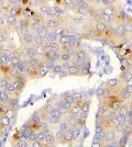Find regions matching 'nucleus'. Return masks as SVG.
Listing matches in <instances>:
<instances>
[{
	"instance_id": "c03bdc74",
	"label": "nucleus",
	"mask_w": 132,
	"mask_h": 147,
	"mask_svg": "<svg viewBox=\"0 0 132 147\" xmlns=\"http://www.w3.org/2000/svg\"><path fill=\"white\" fill-rule=\"evenodd\" d=\"M13 144H16L18 147H29L30 145H29V142L26 141V140H24V138H20V140H18V141L16 142V143H13Z\"/></svg>"
},
{
	"instance_id": "6ab92c4d",
	"label": "nucleus",
	"mask_w": 132,
	"mask_h": 147,
	"mask_svg": "<svg viewBox=\"0 0 132 147\" xmlns=\"http://www.w3.org/2000/svg\"><path fill=\"white\" fill-rule=\"evenodd\" d=\"M10 123H11V120L9 117H7L5 114L0 115V129L1 131H7V129L10 126Z\"/></svg>"
},
{
	"instance_id": "4468645a",
	"label": "nucleus",
	"mask_w": 132,
	"mask_h": 147,
	"mask_svg": "<svg viewBox=\"0 0 132 147\" xmlns=\"http://www.w3.org/2000/svg\"><path fill=\"white\" fill-rule=\"evenodd\" d=\"M21 132V136H22V138H24L28 142H32L35 140V132L31 129L30 127H28V129H23V131H20Z\"/></svg>"
},
{
	"instance_id": "4d7b16f0",
	"label": "nucleus",
	"mask_w": 132,
	"mask_h": 147,
	"mask_svg": "<svg viewBox=\"0 0 132 147\" xmlns=\"http://www.w3.org/2000/svg\"><path fill=\"white\" fill-rule=\"evenodd\" d=\"M129 124H130V126H131V127H132V120H131V121H130V122H129Z\"/></svg>"
},
{
	"instance_id": "a19ab883",
	"label": "nucleus",
	"mask_w": 132,
	"mask_h": 147,
	"mask_svg": "<svg viewBox=\"0 0 132 147\" xmlns=\"http://www.w3.org/2000/svg\"><path fill=\"white\" fill-rule=\"evenodd\" d=\"M90 99H85L82 102V111L86 112V113H89V110H90Z\"/></svg>"
},
{
	"instance_id": "f704fd0d",
	"label": "nucleus",
	"mask_w": 132,
	"mask_h": 147,
	"mask_svg": "<svg viewBox=\"0 0 132 147\" xmlns=\"http://www.w3.org/2000/svg\"><path fill=\"white\" fill-rule=\"evenodd\" d=\"M61 6L65 8L66 10H73V8H74V0H62Z\"/></svg>"
},
{
	"instance_id": "f257e3e1",
	"label": "nucleus",
	"mask_w": 132,
	"mask_h": 147,
	"mask_svg": "<svg viewBox=\"0 0 132 147\" xmlns=\"http://www.w3.org/2000/svg\"><path fill=\"white\" fill-rule=\"evenodd\" d=\"M118 10V2H114L112 5H107L102 7L101 9V17L105 22L108 24H113L114 23V17Z\"/></svg>"
},
{
	"instance_id": "c756f323",
	"label": "nucleus",
	"mask_w": 132,
	"mask_h": 147,
	"mask_svg": "<svg viewBox=\"0 0 132 147\" xmlns=\"http://www.w3.org/2000/svg\"><path fill=\"white\" fill-rule=\"evenodd\" d=\"M47 32H49V29L45 26V24H41L40 25V28H39L38 30H37V32H35V34L37 35H39L40 37H43V38H45L46 37V35H47Z\"/></svg>"
},
{
	"instance_id": "473e14b6",
	"label": "nucleus",
	"mask_w": 132,
	"mask_h": 147,
	"mask_svg": "<svg viewBox=\"0 0 132 147\" xmlns=\"http://www.w3.org/2000/svg\"><path fill=\"white\" fill-rule=\"evenodd\" d=\"M46 41H49V42H55L58 40V36L56 35V33H55V31L54 30H49L47 32V35H46Z\"/></svg>"
},
{
	"instance_id": "f8f14e48",
	"label": "nucleus",
	"mask_w": 132,
	"mask_h": 147,
	"mask_svg": "<svg viewBox=\"0 0 132 147\" xmlns=\"http://www.w3.org/2000/svg\"><path fill=\"white\" fill-rule=\"evenodd\" d=\"M74 142V138H73V133H72V129H69L67 131H65L63 134V137L60 142V144L62 145H72Z\"/></svg>"
},
{
	"instance_id": "052dcab7",
	"label": "nucleus",
	"mask_w": 132,
	"mask_h": 147,
	"mask_svg": "<svg viewBox=\"0 0 132 147\" xmlns=\"http://www.w3.org/2000/svg\"><path fill=\"white\" fill-rule=\"evenodd\" d=\"M12 147H18V146H17L16 144H12Z\"/></svg>"
},
{
	"instance_id": "2f4dec72",
	"label": "nucleus",
	"mask_w": 132,
	"mask_h": 147,
	"mask_svg": "<svg viewBox=\"0 0 132 147\" xmlns=\"http://www.w3.org/2000/svg\"><path fill=\"white\" fill-rule=\"evenodd\" d=\"M105 93H106V87L104 86V84L98 87L96 89V91H95V94L98 99H101L102 97H105Z\"/></svg>"
},
{
	"instance_id": "a18cd8bd",
	"label": "nucleus",
	"mask_w": 132,
	"mask_h": 147,
	"mask_svg": "<svg viewBox=\"0 0 132 147\" xmlns=\"http://www.w3.org/2000/svg\"><path fill=\"white\" fill-rule=\"evenodd\" d=\"M128 110H129V108H128V105H127L125 102H123V104L121 105L119 108V110L117 111L118 113H119L120 115H122V117H126V114H127V112H128Z\"/></svg>"
},
{
	"instance_id": "72a5a7b5",
	"label": "nucleus",
	"mask_w": 132,
	"mask_h": 147,
	"mask_svg": "<svg viewBox=\"0 0 132 147\" xmlns=\"http://www.w3.org/2000/svg\"><path fill=\"white\" fill-rule=\"evenodd\" d=\"M70 129V125H69V123L65 120V119H62V121L58 123V129L60 131H62V132H65V131H67V129Z\"/></svg>"
},
{
	"instance_id": "680f3d73",
	"label": "nucleus",
	"mask_w": 132,
	"mask_h": 147,
	"mask_svg": "<svg viewBox=\"0 0 132 147\" xmlns=\"http://www.w3.org/2000/svg\"><path fill=\"white\" fill-rule=\"evenodd\" d=\"M79 147H85V146H84V145H81V146H79Z\"/></svg>"
},
{
	"instance_id": "9d476101",
	"label": "nucleus",
	"mask_w": 132,
	"mask_h": 147,
	"mask_svg": "<svg viewBox=\"0 0 132 147\" xmlns=\"http://www.w3.org/2000/svg\"><path fill=\"white\" fill-rule=\"evenodd\" d=\"M34 34L33 32H28L25 35L20 37L21 45H34Z\"/></svg>"
},
{
	"instance_id": "6e6552de",
	"label": "nucleus",
	"mask_w": 132,
	"mask_h": 147,
	"mask_svg": "<svg viewBox=\"0 0 132 147\" xmlns=\"http://www.w3.org/2000/svg\"><path fill=\"white\" fill-rule=\"evenodd\" d=\"M110 112V109L107 104L105 103L102 100H99V105H98V111H97V114H96V117L98 119H102L107 115L108 113Z\"/></svg>"
},
{
	"instance_id": "79ce46f5",
	"label": "nucleus",
	"mask_w": 132,
	"mask_h": 147,
	"mask_svg": "<svg viewBox=\"0 0 132 147\" xmlns=\"http://www.w3.org/2000/svg\"><path fill=\"white\" fill-rule=\"evenodd\" d=\"M128 141H129V138H128L127 136L121 135V136H120V138L117 141V143H118V146H119V147H127V145H128Z\"/></svg>"
},
{
	"instance_id": "412c9836",
	"label": "nucleus",
	"mask_w": 132,
	"mask_h": 147,
	"mask_svg": "<svg viewBox=\"0 0 132 147\" xmlns=\"http://www.w3.org/2000/svg\"><path fill=\"white\" fill-rule=\"evenodd\" d=\"M6 104L8 105V108H10L12 110H16L18 108V105H19V98L18 97H14V96H11L10 99H9V101Z\"/></svg>"
},
{
	"instance_id": "cd10ccee",
	"label": "nucleus",
	"mask_w": 132,
	"mask_h": 147,
	"mask_svg": "<svg viewBox=\"0 0 132 147\" xmlns=\"http://www.w3.org/2000/svg\"><path fill=\"white\" fill-rule=\"evenodd\" d=\"M34 51H35V56H38L40 58H42L45 54V49H44L43 44H35L34 45Z\"/></svg>"
},
{
	"instance_id": "6e6d98bb",
	"label": "nucleus",
	"mask_w": 132,
	"mask_h": 147,
	"mask_svg": "<svg viewBox=\"0 0 132 147\" xmlns=\"http://www.w3.org/2000/svg\"><path fill=\"white\" fill-rule=\"evenodd\" d=\"M90 147H102V145H101V143H98V142H93Z\"/></svg>"
},
{
	"instance_id": "e433bc0d",
	"label": "nucleus",
	"mask_w": 132,
	"mask_h": 147,
	"mask_svg": "<svg viewBox=\"0 0 132 147\" xmlns=\"http://www.w3.org/2000/svg\"><path fill=\"white\" fill-rule=\"evenodd\" d=\"M26 66H28V65H26V61H25V59H23V58H20L19 63H18V65H17L16 67L19 69V71L21 74H24Z\"/></svg>"
},
{
	"instance_id": "b1692460",
	"label": "nucleus",
	"mask_w": 132,
	"mask_h": 147,
	"mask_svg": "<svg viewBox=\"0 0 132 147\" xmlns=\"http://www.w3.org/2000/svg\"><path fill=\"white\" fill-rule=\"evenodd\" d=\"M51 132L50 127H47V129H39L35 132V140H38V141H43L44 137L46 136V134Z\"/></svg>"
},
{
	"instance_id": "7ed1b4c3",
	"label": "nucleus",
	"mask_w": 132,
	"mask_h": 147,
	"mask_svg": "<svg viewBox=\"0 0 132 147\" xmlns=\"http://www.w3.org/2000/svg\"><path fill=\"white\" fill-rule=\"evenodd\" d=\"M44 24H45V26H46L49 30H55L58 26H62V25L65 26V19H61V18L45 19Z\"/></svg>"
},
{
	"instance_id": "4be33fe9",
	"label": "nucleus",
	"mask_w": 132,
	"mask_h": 147,
	"mask_svg": "<svg viewBox=\"0 0 132 147\" xmlns=\"http://www.w3.org/2000/svg\"><path fill=\"white\" fill-rule=\"evenodd\" d=\"M12 78L9 75H3L0 78V89H6L7 87L9 86V84L11 82Z\"/></svg>"
},
{
	"instance_id": "0e129e2a",
	"label": "nucleus",
	"mask_w": 132,
	"mask_h": 147,
	"mask_svg": "<svg viewBox=\"0 0 132 147\" xmlns=\"http://www.w3.org/2000/svg\"><path fill=\"white\" fill-rule=\"evenodd\" d=\"M29 147H31V146H29Z\"/></svg>"
},
{
	"instance_id": "3c124183",
	"label": "nucleus",
	"mask_w": 132,
	"mask_h": 147,
	"mask_svg": "<svg viewBox=\"0 0 132 147\" xmlns=\"http://www.w3.org/2000/svg\"><path fill=\"white\" fill-rule=\"evenodd\" d=\"M125 120H126L125 122H130L132 120V109H129V110H128L126 117H125Z\"/></svg>"
},
{
	"instance_id": "1a4fd4ad",
	"label": "nucleus",
	"mask_w": 132,
	"mask_h": 147,
	"mask_svg": "<svg viewBox=\"0 0 132 147\" xmlns=\"http://www.w3.org/2000/svg\"><path fill=\"white\" fill-rule=\"evenodd\" d=\"M117 140V133L113 127L105 129V136H104V142L105 143H111V142Z\"/></svg>"
},
{
	"instance_id": "39448f33",
	"label": "nucleus",
	"mask_w": 132,
	"mask_h": 147,
	"mask_svg": "<svg viewBox=\"0 0 132 147\" xmlns=\"http://www.w3.org/2000/svg\"><path fill=\"white\" fill-rule=\"evenodd\" d=\"M108 26H109V24H108L107 22H105L104 20H98V21H95L94 30L98 36H101V35L106 32V30L108 29Z\"/></svg>"
},
{
	"instance_id": "864d4df0",
	"label": "nucleus",
	"mask_w": 132,
	"mask_h": 147,
	"mask_svg": "<svg viewBox=\"0 0 132 147\" xmlns=\"http://www.w3.org/2000/svg\"><path fill=\"white\" fill-rule=\"evenodd\" d=\"M7 3H9L10 6H13V5H18V3H22V0H7Z\"/></svg>"
},
{
	"instance_id": "8fccbe9b",
	"label": "nucleus",
	"mask_w": 132,
	"mask_h": 147,
	"mask_svg": "<svg viewBox=\"0 0 132 147\" xmlns=\"http://www.w3.org/2000/svg\"><path fill=\"white\" fill-rule=\"evenodd\" d=\"M63 69L64 68L62 67V64H55V65H54V67H53V69H52V71L58 75V74L61 73Z\"/></svg>"
},
{
	"instance_id": "49530a36",
	"label": "nucleus",
	"mask_w": 132,
	"mask_h": 147,
	"mask_svg": "<svg viewBox=\"0 0 132 147\" xmlns=\"http://www.w3.org/2000/svg\"><path fill=\"white\" fill-rule=\"evenodd\" d=\"M50 43H51L50 51H52V52L61 51V44L58 43V41H55V42H50Z\"/></svg>"
},
{
	"instance_id": "5fc2aeb1",
	"label": "nucleus",
	"mask_w": 132,
	"mask_h": 147,
	"mask_svg": "<svg viewBox=\"0 0 132 147\" xmlns=\"http://www.w3.org/2000/svg\"><path fill=\"white\" fill-rule=\"evenodd\" d=\"M125 88L127 89V91L130 92L132 94V82H130V84H127V85H125Z\"/></svg>"
},
{
	"instance_id": "a211bd4d",
	"label": "nucleus",
	"mask_w": 132,
	"mask_h": 147,
	"mask_svg": "<svg viewBox=\"0 0 132 147\" xmlns=\"http://www.w3.org/2000/svg\"><path fill=\"white\" fill-rule=\"evenodd\" d=\"M50 71L51 70L47 68V66L44 64V61H43V63L38 67V79H40V78H44Z\"/></svg>"
},
{
	"instance_id": "c85d7f7f",
	"label": "nucleus",
	"mask_w": 132,
	"mask_h": 147,
	"mask_svg": "<svg viewBox=\"0 0 132 147\" xmlns=\"http://www.w3.org/2000/svg\"><path fill=\"white\" fill-rule=\"evenodd\" d=\"M84 127H82L81 125H78V124H76L74 126H72L70 129H72V133H73V138H74V141L78 138V136L82 134V129Z\"/></svg>"
},
{
	"instance_id": "393cba45",
	"label": "nucleus",
	"mask_w": 132,
	"mask_h": 147,
	"mask_svg": "<svg viewBox=\"0 0 132 147\" xmlns=\"http://www.w3.org/2000/svg\"><path fill=\"white\" fill-rule=\"evenodd\" d=\"M81 111H82V102H75L74 104L70 105V109H69L68 113L74 114V115H77Z\"/></svg>"
},
{
	"instance_id": "bf43d9fd",
	"label": "nucleus",
	"mask_w": 132,
	"mask_h": 147,
	"mask_svg": "<svg viewBox=\"0 0 132 147\" xmlns=\"http://www.w3.org/2000/svg\"><path fill=\"white\" fill-rule=\"evenodd\" d=\"M47 1H50V0H42V2H47Z\"/></svg>"
},
{
	"instance_id": "7c9ffc66",
	"label": "nucleus",
	"mask_w": 132,
	"mask_h": 147,
	"mask_svg": "<svg viewBox=\"0 0 132 147\" xmlns=\"http://www.w3.org/2000/svg\"><path fill=\"white\" fill-rule=\"evenodd\" d=\"M10 97H11V96H10L5 89H0V102H1V103L6 104L7 102L9 101Z\"/></svg>"
},
{
	"instance_id": "58836bf2",
	"label": "nucleus",
	"mask_w": 132,
	"mask_h": 147,
	"mask_svg": "<svg viewBox=\"0 0 132 147\" xmlns=\"http://www.w3.org/2000/svg\"><path fill=\"white\" fill-rule=\"evenodd\" d=\"M13 54V51L11 49H9L8 46L5 45V47L1 49V52H0V55L5 56V57H8V58H10Z\"/></svg>"
},
{
	"instance_id": "0eeeda50",
	"label": "nucleus",
	"mask_w": 132,
	"mask_h": 147,
	"mask_svg": "<svg viewBox=\"0 0 132 147\" xmlns=\"http://www.w3.org/2000/svg\"><path fill=\"white\" fill-rule=\"evenodd\" d=\"M41 143H42V147H56L57 145V142L55 140V135L53 134L52 132H49Z\"/></svg>"
},
{
	"instance_id": "603ef678",
	"label": "nucleus",
	"mask_w": 132,
	"mask_h": 147,
	"mask_svg": "<svg viewBox=\"0 0 132 147\" xmlns=\"http://www.w3.org/2000/svg\"><path fill=\"white\" fill-rule=\"evenodd\" d=\"M31 147H42V143H41V141L34 140L31 142Z\"/></svg>"
},
{
	"instance_id": "09e8293b",
	"label": "nucleus",
	"mask_w": 132,
	"mask_h": 147,
	"mask_svg": "<svg viewBox=\"0 0 132 147\" xmlns=\"http://www.w3.org/2000/svg\"><path fill=\"white\" fill-rule=\"evenodd\" d=\"M10 68H11L10 65H1V66H0V70H1L2 75H9Z\"/></svg>"
},
{
	"instance_id": "de8ad7c7",
	"label": "nucleus",
	"mask_w": 132,
	"mask_h": 147,
	"mask_svg": "<svg viewBox=\"0 0 132 147\" xmlns=\"http://www.w3.org/2000/svg\"><path fill=\"white\" fill-rule=\"evenodd\" d=\"M114 121L118 123V124H125V117H122V115H120L119 113L116 111V115H114Z\"/></svg>"
},
{
	"instance_id": "f03ea898",
	"label": "nucleus",
	"mask_w": 132,
	"mask_h": 147,
	"mask_svg": "<svg viewBox=\"0 0 132 147\" xmlns=\"http://www.w3.org/2000/svg\"><path fill=\"white\" fill-rule=\"evenodd\" d=\"M99 100H102L109 107V109L112 111H118L119 108L123 104V101L122 99L120 98L117 93H109V94H106L105 97H102Z\"/></svg>"
},
{
	"instance_id": "c9c22d12",
	"label": "nucleus",
	"mask_w": 132,
	"mask_h": 147,
	"mask_svg": "<svg viewBox=\"0 0 132 147\" xmlns=\"http://www.w3.org/2000/svg\"><path fill=\"white\" fill-rule=\"evenodd\" d=\"M73 58V56L66 53V52H61V55H60V61L61 63H67V61H70Z\"/></svg>"
},
{
	"instance_id": "f3484780",
	"label": "nucleus",
	"mask_w": 132,
	"mask_h": 147,
	"mask_svg": "<svg viewBox=\"0 0 132 147\" xmlns=\"http://www.w3.org/2000/svg\"><path fill=\"white\" fill-rule=\"evenodd\" d=\"M118 96L122 99V101H123V102L130 101V100H131V98H132V94L130 93V92L127 91V89L125 88V86H122L121 88H120L119 92H118Z\"/></svg>"
},
{
	"instance_id": "2eb2a0df",
	"label": "nucleus",
	"mask_w": 132,
	"mask_h": 147,
	"mask_svg": "<svg viewBox=\"0 0 132 147\" xmlns=\"http://www.w3.org/2000/svg\"><path fill=\"white\" fill-rule=\"evenodd\" d=\"M25 75L29 79H38V67L28 65L25 68Z\"/></svg>"
},
{
	"instance_id": "a878e982",
	"label": "nucleus",
	"mask_w": 132,
	"mask_h": 147,
	"mask_svg": "<svg viewBox=\"0 0 132 147\" xmlns=\"http://www.w3.org/2000/svg\"><path fill=\"white\" fill-rule=\"evenodd\" d=\"M73 91H69V92H66V93H63V94H61L60 96V98L63 99L64 101H66L67 103L69 104H74L75 103V99L73 98Z\"/></svg>"
},
{
	"instance_id": "20e7f679",
	"label": "nucleus",
	"mask_w": 132,
	"mask_h": 147,
	"mask_svg": "<svg viewBox=\"0 0 132 147\" xmlns=\"http://www.w3.org/2000/svg\"><path fill=\"white\" fill-rule=\"evenodd\" d=\"M62 119H63V115L60 113V111L57 110L56 108L47 114V123L49 124H58L62 121Z\"/></svg>"
},
{
	"instance_id": "13d9d810",
	"label": "nucleus",
	"mask_w": 132,
	"mask_h": 147,
	"mask_svg": "<svg viewBox=\"0 0 132 147\" xmlns=\"http://www.w3.org/2000/svg\"><path fill=\"white\" fill-rule=\"evenodd\" d=\"M2 76H3V75H2V73H1V70H0V78H1Z\"/></svg>"
},
{
	"instance_id": "423d86ee",
	"label": "nucleus",
	"mask_w": 132,
	"mask_h": 147,
	"mask_svg": "<svg viewBox=\"0 0 132 147\" xmlns=\"http://www.w3.org/2000/svg\"><path fill=\"white\" fill-rule=\"evenodd\" d=\"M66 71H67V75L68 76H72V77H82L83 73L81 70V68L78 67V65H76L75 63L70 61H69V65L68 67L66 68Z\"/></svg>"
},
{
	"instance_id": "4c0bfd02",
	"label": "nucleus",
	"mask_w": 132,
	"mask_h": 147,
	"mask_svg": "<svg viewBox=\"0 0 132 147\" xmlns=\"http://www.w3.org/2000/svg\"><path fill=\"white\" fill-rule=\"evenodd\" d=\"M42 3H43L42 0H28V7L32 9H38Z\"/></svg>"
},
{
	"instance_id": "bb28decb",
	"label": "nucleus",
	"mask_w": 132,
	"mask_h": 147,
	"mask_svg": "<svg viewBox=\"0 0 132 147\" xmlns=\"http://www.w3.org/2000/svg\"><path fill=\"white\" fill-rule=\"evenodd\" d=\"M122 135L127 136L128 138H130V136L132 135V127L130 126L129 122H125V124H122Z\"/></svg>"
},
{
	"instance_id": "37998d69",
	"label": "nucleus",
	"mask_w": 132,
	"mask_h": 147,
	"mask_svg": "<svg viewBox=\"0 0 132 147\" xmlns=\"http://www.w3.org/2000/svg\"><path fill=\"white\" fill-rule=\"evenodd\" d=\"M20 75H22V74L19 71V69L17 67H12L11 66V68H10V73H9V76L11 77V78H16V77H19Z\"/></svg>"
},
{
	"instance_id": "9b49d317",
	"label": "nucleus",
	"mask_w": 132,
	"mask_h": 147,
	"mask_svg": "<svg viewBox=\"0 0 132 147\" xmlns=\"http://www.w3.org/2000/svg\"><path fill=\"white\" fill-rule=\"evenodd\" d=\"M119 80L123 85H127V84L132 82V71L130 69L122 70V73L120 74V76H119Z\"/></svg>"
},
{
	"instance_id": "ddd939ff",
	"label": "nucleus",
	"mask_w": 132,
	"mask_h": 147,
	"mask_svg": "<svg viewBox=\"0 0 132 147\" xmlns=\"http://www.w3.org/2000/svg\"><path fill=\"white\" fill-rule=\"evenodd\" d=\"M5 20H6L7 26H8V28H10V29H13V28H14V25L17 24L18 20H19V17H17L16 14H11V13H9V14H6V16H5Z\"/></svg>"
},
{
	"instance_id": "ea45409f",
	"label": "nucleus",
	"mask_w": 132,
	"mask_h": 147,
	"mask_svg": "<svg viewBox=\"0 0 132 147\" xmlns=\"http://www.w3.org/2000/svg\"><path fill=\"white\" fill-rule=\"evenodd\" d=\"M20 57L19 55H17V54H12V56L10 57V59H9V65L10 66H12V67H16L17 65H18V63L20 61Z\"/></svg>"
},
{
	"instance_id": "e2e57ef3",
	"label": "nucleus",
	"mask_w": 132,
	"mask_h": 147,
	"mask_svg": "<svg viewBox=\"0 0 132 147\" xmlns=\"http://www.w3.org/2000/svg\"><path fill=\"white\" fill-rule=\"evenodd\" d=\"M0 132H1V129H0Z\"/></svg>"
},
{
	"instance_id": "aec40b11",
	"label": "nucleus",
	"mask_w": 132,
	"mask_h": 147,
	"mask_svg": "<svg viewBox=\"0 0 132 147\" xmlns=\"http://www.w3.org/2000/svg\"><path fill=\"white\" fill-rule=\"evenodd\" d=\"M26 61V65H30V66H35V67H39L42 63H43V58H40L38 56L35 57H32V58H28L25 59Z\"/></svg>"
},
{
	"instance_id": "dca6fc26",
	"label": "nucleus",
	"mask_w": 132,
	"mask_h": 147,
	"mask_svg": "<svg viewBox=\"0 0 132 147\" xmlns=\"http://www.w3.org/2000/svg\"><path fill=\"white\" fill-rule=\"evenodd\" d=\"M52 10L54 11V13H55V16H56L57 18H61V19L66 18L67 11H66V9H65V8H63L62 6L54 5V6H52Z\"/></svg>"
},
{
	"instance_id": "5701e85b",
	"label": "nucleus",
	"mask_w": 132,
	"mask_h": 147,
	"mask_svg": "<svg viewBox=\"0 0 132 147\" xmlns=\"http://www.w3.org/2000/svg\"><path fill=\"white\" fill-rule=\"evenodd\" d=\"M55 109V105H54V102H52V100H50V101H47L46 103L44 104L43 107L40 109V110L42 111L43 113H45V114H49L51 111H53Z\"/></svg>"
}]
</instances>
